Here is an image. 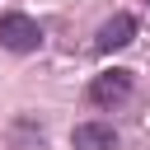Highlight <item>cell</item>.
<instances>
[{
    "label": "cell",
    "instance_id": "4",
    "mask_svg": "<svg viewBox=\"0 0 150 150\" xmlns=\"http://www.w3.org/2000/svg\"><path fill=\"white\" fill-rule=\"evenodd\" d=\"M70 145H75V150H117V136H112V127H103V122H80V127L70 131Z\"/></svg>",
    "mask_w": 150,
    "mask_h": 150
},
{
    "label": "cell",
    "instance_id": "1",
    "mask_svg": "<svg viewBox=\"0 0 150 150\" xmlns=\"http://www.w3.org/2000/svg\"><path fill=\"white\" fill-rule=\"evenodd\" d=\"M0 47L5 52H38L42 47V28L28 14H0Z\"/></svg>",
    "mask_w": 150,
    "mask_h": 150
},
{
    "label": "cell",
    "instance_id": "3",
    "mask_svg": "<svg viewBox=\"0 0 150 150\" xmlns=\"http://www.w3.org/2000/svg\"><path fill=\"white\" fill-rule=\"evenodd\" d=\"M131 38H136V19H131V14H112V19L98 28V38H94V52H103V56H108V52H122Z\"/></svg>",
    "mask_w": 150,
    "mask_h": 150
},
{
    "label": "cell",
    "instance_id": "2",
    "mask_svg": "<svg viewBox=\"0 0 150 150\" xmlns=\"http://www.w3.org/2000/svg\"><path fill=\"white\" fill-rule=\"evenodd\" d=\"M127 94H131V70H108V75H98L89 84V103H98V108H112Z\"/></svg>",
    "mask_w": 150,
    "mask_h": 150
}]
</instances>
